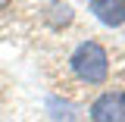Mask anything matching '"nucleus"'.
<instances>
[{"label": "nucleus", "instance_id": "obj_4", "mask_svg": "<svg viewBox=\"0 0 125 122\" xmlns=\"http://www.w3.org/2000/svg\"><path fill=\"white\" fill-rule=\"evenodd\" d=\"M3 6H10V0H0V10H3Z\"/></svg>", "mask_w": 125, "mask_h": 122}, {"label": "nucleus", "instance_id": "obj_1", "mask_svg": "<svg viewBox=\"0 0 125 122\" xmlns=\"http://www.w3.org/2000/svg\"><path fill=\"white\" fill-rule=\"evenodd\" d=\"M69 69L81 85H103L109 75V56L97 41H84L69 56Z\"/></svg>", "mask_w": 125, "mask_h": 122}, {"label": "nucleus", "instance_id": "obj_2", "mask_svg": "<svg viewBox=\"0 0 125 122\" xmlns=\"http://www.w3.org/2000/svg\"><path fill=\"white\" fill-rule=\"evenodd\" d=\"M91 122H125V91H106L91 103Z\"/></svg>", "mask_w": 125, "mask_h": 122}, {"label": "nucleus", "instance_id": "obj_3", "mask_svg": "<svg viewBox=\"0 0 125 122\" xmlns=\"http://www.w3.org/2000/svg\"><path fill=\"white\" fill-rule=\"evenodd\" d=\"M91 13L109 25V28H119L125 22V0H91Z\"/></svg>", "mask_w": 125, "mask_h": 122}]
</instances>
